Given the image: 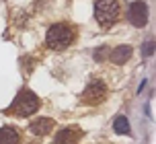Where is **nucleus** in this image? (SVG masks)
I'll list each match as a JSON object with an SVG mask.
<instances>
[{
	"label": "nucleus",
	"instance_id": "f257e3e1",
	"mask_svg": "<svg viewBox=\"0 0 156 144\" xmlns=\"http://www.w3.org/2000/svg\"><path fill=\"white\" fill-rule=\"evenodd\" d=\"M76 39V27L70 23H54L45 33V45L49 49H66Z\"/></svg>",
	"mask_w": 156,
	"mask_h": 144
},
{
	"label": "nucleus",
	"instance_id": "f03ea898",
	"mask_svg": "<svg viewBox=\"0 0 156 144\" xmlns=\"http://www.w3.org/2000/svg\"><path fill=\"white\" fill-rule=\"evenodd\" d=\"M39 105H41V101H39V97L33 93L31 88H21L19 95L15 97L12 105L8 107V111L19 115V117H29V115H33L39 109Z\"/></svg>",
	"mask_w": 156,
	"mask_h": 144
},
{
	"label": "nucleus",
	"instance_id": "7ed1b4c3",
	"mask_svg": "<svg viewBox=\"0 0 156 144\" xmlns=\"http://www.w3.org/2000/svg\"><path fill=\"white\" fill-rule=\"evenodd\" d=\"M121 15V6L117 0H97L94 2V19L103 27H111Z\"/></svg>",
	"mask_w": 156,
	"mask_h": 144
},
{
	"label": "nucleus",
	"instance_id": "20e7f679",
	"mask_svg": "<svg viewBox=\"0 0 156 144\" xmlns=\"http://www.w3.org/2000/svg\"><path fill=\"white\" fill-rule=\"evenodd\" d=\"M107 95H109V88H107V85L103 82V80L94 78L90 80L88 85H86V88L82 91V103L86 105H101L105 99H107Z\"/></svg>",
	"mask_w": 156,
	"mask_h": 144
},
{
	"label": "nucleus",
	"instance_id": "39448f33",
	"mask_svg": "<svg viewBox=\"0 0 156 144\" xmlns=\"http://www.w3.org/2000/svg\"><path fill=\"white\" fill-rule=\"evenodd\" d=\"M127 19H129V23L133 27H144V25L148 23V6H146V2H132L129 8H127Z\"/></svg>",
	"mask_w": 156,
	"mask_h": 144
},
{
	"label": "nucleus",
	"instance_id": "423d86ee",
	"mask_svg": "<svg viewBox=\"0 0 156 144\" xmlns=\"http://www.w3.org/2000/svg\"><path fill=\"white\" fill-rule=\"evenodd\" d=\"M55 126V121L51 120V117H37V120H33L31 121V126H29V130H31V134L33 136H47L51 130H54Z\"/></svg>",
	"mask_w": 156,
	"mask_h": 144
},
{
	"label": "nucleus",
	"instance_id": "0eeeda50",
	"mask_svg": "<svg viewBox=\"0 0 156 144\" xmlns=\"http://www.w3.org/2000/svg\"><path fill=\"white\" fill-rule=\"evenodd\" d=\"M82 136L78 128H62L54 138V144H76Z\"/></svg>",
	"mask_w": 156,
	"mask_h": 144
},
{
	"label": "nucleus",
	"instance_id": "6e6552de",
	"mask_svg": "<svg viewBox=\"0 0 156 144\" xmlns=\"http://www.w3.org/2000/svg\"><path fill=\"white\" fill-rule=\"evenodd\" d=\"M129 58H132V48L129 45H119L113 52H109V60L113 64H125Z\"/></svg>",
	"mask_w": 156,
	"mask_h": 144
},
{
	"label": "nucleus",
	"instance_id": "1a4fd4ad",
	"mask_svg": "<svg viewBox=\"0 0 156 144\" xmlns=\"http://www.w3.org/2000/svg\"><path fill=\"white\" fill-rule=\"evenodd\" d=\"M19 142H21V134L12 126L0 128V144H19Z\"/></svg>",
	"mask_w": 156,
	"mask_h": 144
},
{
	"label": "nucleus",
	"instance_id": "9d476101",
	"mask_svg": "<svg viewBox=\"0 0 156 144\" xmlns=\"http://www.w3.org/2000/svg\"><path fill=\"white\" fill-rule=\"evenodd\" d=\"M113 130H115V134H129V121H127V117H125V115L115 117Z\"/></svg>",
	"mask_w": 156,
	"mask_h": 144
},
{
	"label": "nucleus",
	"instance_id": "9b49d317",
	"mask_svg": "<svg viewBox=\"0 0 156 144\" xmlns=\"http://www.w3.org/2000/svg\"><path fill=\"white\" fill-rule=\"evenodd\" d=\"M154 48H156L154 39H146V43H144V56H146V58H150L152 54H154Z\"/></svg>",
	"mask_w": 156,
	"mask_h": 144
},
{
	"label": "nucleus",
	"instance_id": "f8f14e48",
	"mask_svg": "<svg viewBox=\"0 0 156 144\" xmlns=\"http://www.w3.org/2000/svg\"><path fill=\"white\" fill-rule=\"evenodd\" d=\"M107 56H109V49L105 48V45H103V48H99V49H94V60H97V62H103Z\"/></svg>",
	"mask_w": 156,
	"mask_h": 144
},
{
	"label": "nucleus",
	"instance_id": "ddd939ff",
	"mask_svg": "<svg viewBox=\"0 0 156 144\" xmlns=\"http://www.w3.org/2000/svg\"><path fill=\"white\" fill-rule=\"evenodd\" d=\"M33 144H37V142H33Z\"/></svg>",
	"mask_w": 156,
	"mask_h": 144
}]
</instances>
